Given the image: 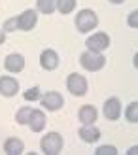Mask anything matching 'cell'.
Returning a JSON list of instances; mask_svg holds the SVG:
<instances>
[{"label": "cell", "mask_w": 138, "mask_h": 155, "mask_svg": "<svg viewBox=\"0 0 138 155\" xmlns=\"http://www.w3.org/2000/svg\"><path fill=\"white\" fill-rule=\"evenodd\" d=\"M40 148L45 155H59L63 151V136L59 133H48L45 136H42Z\"/></svg>", "instance_id": "1"}, {"label": "cell", "mask_w": 138, "mask_h": 155, "mask_svg": "<svg viewBox=\"0 0 138 155\" xmlns=\"http://www.w3.org/2000/svg\"><path fill=\"white\" fill-rule=\"evenodd\" d=\"M98 25V17L93 10H81L76 15V27H78L80 32H89V30L97 28Z\"/></svg>", "instance_id": "2"}, {"label": "cell", "mask_w": 138, "mask_h": 155, "mask_svg": "<svg viewBox=\"0 0 138 155\" xmlns=\"http://www.w3.org/2000/svg\"><path fill=\"white\" fill-rule=\"evenodd\" d=\"M80 63H81V66L85 68V70H89V72H97V70H100V68L106 64V59H104V55H100V53L85 51V53H81Z\"/></svg>", "instance_id": "3"}, {"label": "cell", "mask_w": 138, "mask_h": 155, "mask_svg": "<svg viewBox=\"0 0 138 155\" xmlns=\"http://www.w3.org/2000/svg\"><path fill=\"white\" fill-rule=\"evenodd\" d=\"M66 87H68V91H70L74 97H83V95L87 93V80H85L81 74H76V72H74V74L68 76Z\"/></svg>", "instance_id": "4"}, {"label": "cell", "mask_w": 138, "mask_h": 155, "mask_svg": "<svg viewBox=\"0 0 138 155\" xmlns=\"http://www.w3.org/2000/svg\"><path fill=\"white\" fill-rule=\"evenodd\" d=\"M85 45H87V51L102 53L104 49H108V45H110V36L106 34V32H97V34L87 38Z\"/></svg>", "instance_id": "5"}, {"label": "cell", "mask_w": 138, "mask_h": 155, "mask_svg": "<svg viewBox=\"0 0 138 155\" xmlns=\"http://www.w3.org/2000/svg\"><path fill=\"white\" fill-rule=\"evenodd\" d=\"M40 102H42V106L45 108V110L57 112V110H61V108H63L64 100H63V97H61L57 91H48L45 95L40 97Z\"/></svg>", "instance_id": "6"}, {"label": "cell", "mask_w": 138, "mask_h": 155, "mask_svg": "<svg viewBox=\"0 0 138 155\" xmlns=\"http://www.w3.org/2000/svg\"><path fill=\"white\" fill-rule=\"evenodd\" d=\"M38 15L34 10H25L21 15H17V28L19 30H32L36 27Z\"/></svg>", "instance_id": "7"}, {"label": "cell", "mask_w": 138, "mask_h": 155, "mask_svg": "<svg viewBox=\"0 0 138 155\" xmlns=\"http://www.w3.org/2000/svg\"><path fill=\"white\" fill-rule=\"evenodd\" d=\"M19 91V83L15 78H10V76H2L0 78V95L2 97H15Z\"/></svg>", "instance_id": "8"}, {"label": "cell", "mask_w": 138, "mask_h": 155, "mask_svg": "<svg viewBox=\"0 0 138 155\" xmlns=\"http://www.w3.org/2000/svg\"><path fill=\"white\" fill-rule=\"evenodd\" d=\"M40 66L44 70H55L59 66V55L53 49H44L40 55Z\"/></svg>", "instance_id": "9"}, {"label": "cell", "mask_w": 138, "mask_h": 155, "mask_svg": "<svg viewBox=\"0 0 138 155\" xmlns=\"http://www.w3.org/2000/svg\"><path fill=\"white\" fill-rule=\"evenodd\" d=\"M4 66H6V70H8V72L17 74V72H21L23 68H25V57L19 55V53H12V55H8V57H6Z\"/></svg>", "instance_id": "10"}, {"label": "cell", "mask_w": 138, "mask_h": 155, "mask_svg": "<svg viewBox=\"0 0 138 155\" xmlns=\"http://www.w3.org/2000/svg\"><path fill=\"white\" fill-rule=\"evenodd\" d=\"M104 115L110 121L119 119V115H121V102H119V98L112 97V98L106 100V102H104Z\"/></svg>", "instance_id": "11"}, {"label": "cell", "mask_w": 138, "mask_h": 155, "mask_svg": "<svg viewBox=\"0 0 138 155\" xmlns=\"http://www.w3.org/2000/svg\"><path fill=\"white\" fill-rule=\"evenodd\" d=\"M45 114L42 110H32V114H30V119H28V127L32 133H42L44 127H45Z\"/></svg>", "instance_id": "12"}, {"label": "cell", "mask_w": 138, "mask_h": 155, "mask_svg": "<svg viewBox=\"0 0 138 155\" xmlns=\"http://www.w3.org/2000/svg\"><path fill=\"white\" fill-rule=\"evenodd\" d=\"M78 117H80V121L83 123V125H93V123L97 121V117H98V112H97L95 106L85 104V106H81Z\"/></svg>", "instance_id": "13"}, {"label": "cell", "mask_w": 138, "mask_h": 155, "mask_svg": "<svg viewBox=\"0 0 138 155\" xmlns=\"http://www.w3.org/2000/svg\"><path fill=\"white\" fill-rule=\"evenodd\" d=\"M80 138L87 144H95L98 138H100V130L93 125H85V127L80 129Z\"/></svg>", "instance_id": "14"}, {"label": "cell", "mask_w": 138, "mask_h": 155, "mask_svg": "<svg viewBox=\"0 0 138 155\" xmlns=\"http://www.w3.org/2000/svg\"><path fill=\"white\" fill-rule=\"evenodd\" d=\"M23 150H25V146H23V142L19 138H8L4 142V151L8 155H21Z\"/></svg>", "instance_id": "15"}, {"label": "cell", "mask_w": 138, "mask_h": 155, "mask_svg": "<svg viewBox=\"0 0 138 155\" xmlns=\"http://www.w3.org/2000/svg\"><path fill=\"white\" fill-rule=\"evenodd\" d=\"M36 6H38V12L42 13H53L57 8V0H36Z\"/></svg>", "instance_id": "16"}, {"label": "cell", "mask_w": 138, "mask_h": 155, "mask_svg": "<svg viewBox=\"0 0 138 155\" xmlns=\"http://www.w3.org/2000/svg\"><path fill=\"white\" fill-rule=\"evenodd\" d=\"M30 114H32V108H21V110L15 114V121L19 123V125H28V119H30Z\"/></svg>", "instance_id": "17"}, {"label": "cell", "mask_w": 138, "mask_h": 155, "mask_svg": "<svg viewBox=\"0 0 138 155\" xmlns=\"http://www.w3.org/2000/svg\"><path fill=\"white\" fill-rule=\"evenodd\" d=\"M76 8V0H57V10L61 13H70Z\"/></svg>", "instance_id": "18"}, {"label": "cell", "mask_w": 138, "mask_h": 155, "mask_svg": "<svg viewBox=\"0 0 138 155\" xmlns=\"http://www.w3.org/2000/svg\"><path fill=\"white\" fill-rule=\"evenodd\" d=\"M125 117H127V121H131V123L138 121V102H131V104L127 106Z\"/></svg>", "instance_id": "19"}, {"label": "cell", "mask_w": 138, "mask_h": 155, "mask_svg": "<svg viewBox=\"0 0 138 155\" xmlns=\"http://www.w3.org/2000/svg\"><path fill=\"white\" fill-rule=\"evenodd\" d=\"M23 97H25V100H28V102H32V100H40V89L38 87H30L27 89L25 93H23Z\"/></svg>", "instance_id": "20"}, {"label": "cell", "mask_w": 138, "mask_h": 155, "mask_svg": "<svg viewBox=\"0 0 138 155\" xmlns=\"http://www.w3.org/2000/svg\"><path fill=\"white\" fill-rule=\"evenodd\" d=\"M116 153H117V150L113 146H100L95 151V155H116Z\"/></svg>", "instance_id": "21"}, {"label": "cell", "mask_w": 138, "mask_h": 155, "mask_svg": "<svg viewBox=\"0 0 138 155\" xmlns=\"http://www.w3.org/2000/svg\"><path fill=\"white\" fill-rule=\"evenodd\" d=\"M4 30H8V32H12V30H19L17 28V15L12 17V19H8V21H4Z\"/></svg>", "instance_id": "22"}, {"label": "cell", "mask_w": 138, "mask_h": 155, "mask_svg": "<svg viewBox=\"0 0 138 155\" xmlns=\"http://www.w3.org/2000/svg\"><path fill=\"white\" fill-rule=\"evenodd\" d=\"M129 27H133V28L138 27V12H133L129 15Z\"/></svg>", "instance_id": "23"}, {"label": "cell", "mask_w": 138, "mask_h": 155, "mask_svg": "<svg viewBox=\"0 0 138 155\" xmlns=\"http://www.w3.org/2000/svg\"><path fill=\"white\" fill-rule=\"evenodd\" d=\"M6 42V32H4V30H0V45H2Z\"/></svg>", "instance_id": "24"}, {"label": "cell", "mask_w": 138, "mask_h": 155, "mask_svg": "<svg viewBox=\"0 0 138 155\" xmlns=\"http://www.w3.org/2000/svg\"><path fill=\"white\" fill-rule=\"evenodd\" d=\"M112 4H121V2H125V0H110Z\"/></svg>", "instance_id": "25"}]
</instances>
